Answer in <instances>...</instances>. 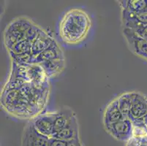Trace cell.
<instances>
[{"label": "cell", "instance_id": "cell-14", "mask_svg": "<svg viewBox=\"0 0 147 146\" xmlns=\"http://www.w3.org/2000/svg\"><path fill=\"white\" fill-rule=\"evenodd\" d=\"M121 10L132 14L142 15L147 13V0H122L119 2Z\"/></svg>", "mask_w": 147, "mask_h": 146}, {"label": "cell", "instance_id": "cell-7", "mask_svg": "<svg viewBox=\"0 0 147 146\" xmlns=\"http://www.w3.org/2000/svg\"><path fill=\"white\" fill-rule=\"evenodd\" d=\"M57 112L41 113L31 120L34 128L40 133L49 138H51L54 135V121Z\"/></svg>", "mask_w": 147, "mask_h": 146}, {"label": "cell", "instance_id": "cell-17", "mask_svg": "<svg viewBox=\"0 0 147 146\" xmlns=\"http://www.w3.org/2000/svg\"><path fill=\"white\" fill-rule=\"evenodd\" d=\"M133 96L134 92H127L122 94L117 97L120 110L122 112L124 116L127 118H129L131 107L133 102Z\"/></svg>", "mask_w": 147, "mask_h": 146}, {"label": "cell", "instance_id": "cell-20", "mask_svg": "<svg viewBox=\"0 0 147 146\" xmlns=\"http://www.w3.org/2000/svg\"><path fill=\"white\" fill-rule=\"evenodd\" d=\"M126 146H147V136L143 137H131L126 142Z\"/></svg>", "mask_w": 147, "mask_h": 146}, {"label": "cell", "instance_id": "cell-9", "mask_svg": "<svg viewBox=\"0 0 147 146\" xmlns=\"http://www.w3.org/2000/svg\"><path fill=\"white\" fill-rule=\"evenodd\" d=\"M123 27L133 31L138 37L147 40V24L139 22L133 15L126 10H121Z\"/></svg>", "mask_w": 147, "mask_h": 146}, {"label": "cell", "instance_id": "cell-18", "mask_svg": "<svg viewBox=\"0 0 147 146\" xmlns=\"http://www.w3.org/2000/svg\"><path fill=\"white\" fill-rule=\"evenodd\" d=\"M8 51L15 54H23L28 52H32V43L26 40H23L16 44Z\"/></svg>", "mask_w": 147, "mask_h": 146}, {"label": "cell", "instance_id": "cell-10", "mask_svg": "<svg viewBox=\"0 0 147 146\" xmlns=\"http://www.w3.org/2000/svg\"><path fill=\"white\" fill-rule=\"evenodd\" d=\"M125 118L120 110L117 98L113 100L107 105L103 113V124L105 128L119 122Z\"/></svg>", "mask_w": 147, "mask_h": 146}, {"label": "cell", "instance_id": "cell-22", "mask_svg": "<svg viewBox=\"0 0 147 146\" xmlns=\"http://www.w3.org/2000/svg\"><path fill=\"white\" fill-rule=\"evenodd\" d=\"M144 122H145V124L147 125V114H146V116L145 118H144Z\"/></svg>", "mask_w": 147, "mask_h": 146}, {"label": "cell", "instance_id": "cell-2", "mask_svg": "<svg viewBox=\"0 0 147 146\" xmlns=\"http://www.w3.org/2000/svg\"><path fill=\"white\" fill-rule=\"evenodd\" d=\"M1 105L7 112L18 118L32 120L39 116L18 87H4L1 94Z\"/></svg>", "mask_w": 147, "mask_h": 146}, {"label": "cell", "instance_id": "cell-6", "mask_svg": "<svg viewBox=\"0 0 147 146\" xmlns=\"http://www.w3.org/2000/svg\"><path fill=\"white\" fill-rule=\"evenodd\" d=\"M133 121L129 118H125L105 129L106 132L116 140L127 142L133 135Z\"/></svg>", "mask_w": 147, "mask_h": 146}, {"label": "cell", "instance_id": "cell-1", "mask_svg": "<svg viewBox=\"0 0 147 146\" xmlns=\"http://www.w3.org/2000/svg\"><path fill=\"white\" fill-rule=\"evenodd\" d=\"M92 21L89 14L80 8L67 11L59 24V35L67 45H78L82 42L89 33Z\"/></svg>", "mask_w": 147, "mask_h": 146}, {"label": "cell", "instance_id": "cell-8", "mask_svg": "<svg viewBox=\"0 0 147 146\" xmlns=\"http://www.w3.org/2000/svg\"><path fill=\"white\" fill-rule=\"evenodd\" d=\"M146 114L147 97L141 94L134 92L129 118L133 122H143Z\"/></svg>", "mask_w": 147, "mask_h": 146}, {"label": "cell", "instance_id": "cell-3", "mask_svg": "<svg viewBox=\"0 0 147 146\" xmlns=\"http://www.w3.org/2000/svg\"><path fill=\"white\" fill-rule=\"evenodd\" d=\"M34 24L32 20L24 17L13 20L7 26L4 34V42L7 49L10 50L18 42L27 40L29 32Z\"/></svg>", "mask_w": 147, "mask_h": 146}, {"label": "cell", "instance_id": "cell-19", "mask_svg": "<svg viewBox=\"0 0 147 146\" xmlns=\"http://www.w3.org/2000/svg\"><path fill=\"white\" fill-rule=\"evenodd\" d=\"M10 57L12 59V62H14L18 64H27L32 62L33 56L32 52L23 53V54H15L10 53Z\"/></svg>", "mask_w": 147, "mask_h": 146}, {"label": "cell", "instance_id": "cell-4", "mask_svg": "<svg viewBox=\"0 0 147 146\" xmlns=\"http://www.w3.org/2000/svg\"><path fill=\"white\" fill-rule=\"evenodd\" d=\"M49 139L40 133L30 120L24 129L21 146H49Z\"/></svg>", "mask_w": 147, "mask_h": 146}, {"label": "cell", "instance_id": "cell-5", "mask_svg": "<svg viewBox=\"0 0 147 146\" xmlns=\"http://www.w3.org/2000/svg\"><path fill=\"white\" fill-rule=\"evenodd\" d=\"M122 32L129 50L136 56L147 61V40L138 37L127 28H123Z\"/></svg>", "mask_w": 147, "mask_h": 146}, {"label": "cell", "instance_id": "cell-21", "mask_svg": "<svg viewBox=\"0 0 147 146\" xmlns=\"http://www.w3.org/2000/svg\"><path fill=\"white\" fill-rule=\"evenodd\" d=\"M68 145L69 142L61 139L56 138V137H51L49 139V146H68Z\"/></svg>", "mask_w": 147, "mask_h": 146}, {"label": "cell", "instance_id": "cell-12", "mask_svg": "<svg viewBox=\"0 0 147 146\" xmlns=\"http://www.w3.org/2000/svg\"><path fill=\"white\" fill-rule=\"evenodd\" d=\"M79 137V126H78V118L75 115L66 126L62 129L60 132L56 134L53 137L61 139L65 141L69 142Z\"/></svg>", "mask_w": 147, "mask_h": 146}, {"label": "cell", "instance_id": "cell-11", "mask_svg": "<svg viewBox=\"0 0 147 146\" xmlns=\"http://www.w3.org/2000/svg\"><path fill=\"white\" fill-rule=\"evenodd\" d=\"M56 59H65L64 53L57 41H54L47 49L32 59V62L35 64H42L46 61Z\"/></svg>", "mask_w": 147, "mask_h": 146}, {"label": "cell", "instance_id": "cell-16", "mask_svg": "<svg viewBox=\"0 0 147 146\" xmlns=\"http://www.w3.org/2000/svg\"><path fill=\"white\" fill-rule=\"evenodd\" d=\"M45 70V74L49 78L55 77L62 72L65 67V59H56L40 64Z\"/></svg>", "mask_w": 147, "mask_h": 146}, {"label": "cell", "instance_id": "cell-15", "mask_svg": "<svg viewBox=\"0 0 147 146\" xmlns=\"http://www.w3.org/2000/svg\"><path fill=\"white\" fill-rule=\"evenodd\" d=\"M76 115L74 111L68 107H64L59 111H57L55 121H54V135L65 128L69 122L72 118Z\"/></svg>", "mask_w": 147, "mask_h": 146}, {"label": "cell", "instance_id": "cell-13", "mask_svg": "<svg viewBox=\"0 0 147 146\" xmlns=\"http://www.w3.org/2000/svg\"><path fill=\"white\" fill-rule=\"evenodd\" d=\"M54 41L55 40L51 36V34L42 29L32 44V53L33 58L47 49Z\"/></svg>", "mask_w": 147, "mask_h": 146}]
</instances>
